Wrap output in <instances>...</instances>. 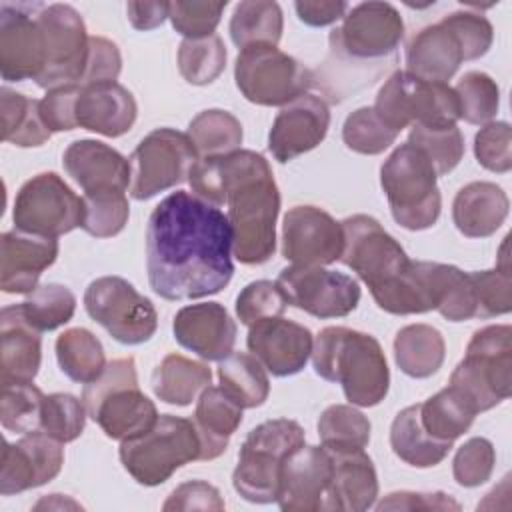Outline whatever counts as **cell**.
<instances>
[{"mask_svg": "<svg viewBox=\"0 0 512 512\" xmlns=\"http://www.w3.org/2000/svg\"><path fill=\"white\" fill-rule=\"evenodd\" d=\"M146 270L164 300L218 294L234 274L228 216L192 192L168 194L148 218Z\"/></svg>", "mask_w": 512, "mask_h": 512, "instance_id": "obj_1", "label": "cell"}, {"mask_svg": "<svg viewBox=\"0 0 512 512\" xmlns=\"http://www.w3.org/2000/svg\"><path fill=\"white\" fill-rule=\"evenodd\" d=\"M192 194L228 206L232 252L238 262L264 264L276 250L280 192L268 160L254 150L198 158L188 174Z\"/></svg>", "mask_w": 512, "mask_h": 512, "instance_id": "obj_2", "label": "cell"}, {"mask_svg": "<svg viewBox=\"0 0 512 512\" xmlns=\"http://www.w3.org/2000/svg\"><path fill=\"white\" fill-rule=\"evenodd\" d=\"M344 250L340 262L352 268L370 288L378 308L396 316L432 310L428 294L400 242L368 214L344 218Z\"/></svg>", "mask_w": 512, "mask_h": 512, "instance_id": "obj_3", "label": "cell"}, {"mask_svg": "<svg viewBox=\"0 0 512 512\" xmlns=\"http://www.w3.org/2000/svg\"><path fill=\"white\" fill-rule=\"evenodd\" d=\"M404 38V20L390 2H360L348 8L340 26L330 36V52L324 68L318 70L320 80L344 76L336 102L346 98L360 80V88L370 86L378 76L396 62V50Z\"/></svg>", "mask_w": 512, "mask_h": 512, "instance_id": "obj_4", "label": "cell"}, {"mask_svg": "<svg viewBox=\"0 0 512 512\" xmlns=\"http://www.w3.org/2000/svg\"><path fill=\"white\" fill-rule=\"evenodd\" d=\"M314 372L342 386L352 406H376L390 386V370L380 342L360 330L328 326L312 346Z\"/></svg>", "mask_w": 512, "mask_h": 512, "instance_id": "obj_5", "label": "cell"}, {"mask_svg": "<svg viewBox=\"0 0 512 512\" xmlns=\"http://www.w3.org/2000/svg\"><path fill=\"white\" fill-rule=\"evenodd\" d=\"M82 402L102 432L120 442L150 430L158 420L154 402L138 386L132 356L106 364L104 372L84 386Z\"/></svg>", "mask_w": 512, "mask_h": 512, "instance_id": "obj_6", "label": "cell"}, {"mask_svg": "<svg viewBox=\"0 0 512 512\" xmlns=\"http://www.w3.org/2000/svg\"><path fill=\"white\" fill-rule=\"evenodd\" d=\"M118 454L138 484L158 486L180 466L202 460V438L194 420L162 414L150 430L122 440Z\"/></svg>", "mask_w": 512, "mask_h": 512, "instance_id": "obj_7", "label": "cell"}, {"mask_svg": "<svg viewBox=\"0 0 512 512\" xmlns=\"http://www.w3.org/2000/svg\"><path fill=\"white\" fill-rule=\"evenodd\" d=\"M438 174L428 156L410 142L400 144L380 168V184L392 218L406 230H426L442 210Z\"/></svg>", "mask_w": 512, "mask_h": 512, "instance_id": "obj_8", "label": "cell"}, {"mask_svg": "<svg viewBox=\"0 0 512 512\" xmlns=\"http://www.w3.org/2000/svg\"><path fill=\"white\" fill-rule=\"evenodd\" d=\"M456 388L476 412L504 402L512 392V328L490 324L476 330L464 358L450 374Z\"/></svg>", "mask_w": 512, "mask_h": 512, "instance_id": "obj_9", "label": "cell"}, {"mask_svg": "<svg viewBox=\"0 0 512 512\" xmlns=\"http://www.w3.org/2000/svg\"><path fill=\"white\" fill-rule=\"evenodd\" d=\"M306 440L296 420L274 418L252 428L242 442L232 474L234 490L248 502L270 504L278 498L280 470L286 456Z\"/></svg>", "mask_w": 512, "mask_h": 512, "instance_id": "obj_10", "label": "cell"}, {"mask_svg": "<svg viewBox=\"0 0 512 512\" xmlns=\"http://www.w3.org/2000/svg\"><path fill=\"white\" fill-rule=\"evenodd\" d=\"M374 112L394 132L420 124L428 128L456 126L460 106L448 82L422 80L406 70H396L376 94Z\"/></svg>", "mask_w": 512, "mask_h": 512, "instance_id": "obj_11", "label": "cell"}, {"mask_svg": "<svg viewBox=\"0 0 512 512\" xmlns=\"http://www.w3.org/2000/svg\"><path fill=\"white\" fill-rule=\"evenodd\" d=\"M234 80L248 102L286 106L306 94L314 72L272 44H252L236 56Z\"/></svg>", "mask_w": 512, "mask_h": 512, "instance_id": "obj_12", "label": "cell"}, {"mask_svg": "<svg viewBox=\"0 0 512 512\" xmlns=\"http://www.w3.org/2000/svg\"><path fill=\"white\" fill-rule=\"evenodd\" d=\"M84 308L114 340L136 346L148 342L158 328V314L150 298L120 276H102L88 284Z\"/></svg>", "mask_w": 512, "mask_h": 512, "instance_id": "obj_13", "label": "cell"}, {"mask_svg": "<svg viewBox=\"0 0 512 512\" xmlns=\"http://www.w3.org/2000/svg\"><path fill=\"white\" fill-rule=\"evenodd\" d=\"M198 152L188 134L174 128H156L130 154V196L148 200L188 180Z\"/></svg>", "mask_w": 512, "mask_h": 512, "instance_id": "obj_14", "label": "cell"}, {"mask_svg": "<svg viewBox=\"0 0 512 512\" xmlns=\"http://www.w3.org/2000/svg\"><path fill=\"white\" fill-rule=\"evenodd\" d=\"M12 218L16 230L56 238L82 226L84 200L56 172H42L18 190Z\"/></svg>", "mask_w": 512, "mask_h": 512, "instance_id": "obj_15", "label": "cell"}, {"mask_svg": "<svg viewBox=\"0 0 512 512\" xmlns=\"http://www.w3.org/2000/svg\"><path fill=\"white\" fill-rule=\"evenodd\" d=\"M38 22L44 34L46 64L36 84L44 90L80 84L90 42L80 12L70 4H44Z\"/></svg>", "mask_w": 512, "mask_h": 512, "instance_id": "obj_16", "label": "cell"}, {"mask_svg": "<svg viewBox=\"0 0 512 512\" xmlns=\"http://www.w3.org/2000/svg\"><path fill=\"white\" fill-rule=\"evenodd\" d=\"M276 284L288 306L316 318L348 316L360 302V286L352 276L322 266L292 264L280 270Z\"/></svg>", "mask_w": 512, "mask_h": 512, "instance_id": "obj_17", "label": "cell"}, {"mask_svg": "<svg viewBox=\"0 0 512 512\" xmlns=\"http://www.w3.org/2000/svg\"><path fill=\"white\" fill-rule=\"evenodd\" d=\"M42 2L0 4V74L6 82L38 80L44 72V34L38 22Z\"/></svg>", "mask_w": 512, "mask_h": 512, "instance_id": "obj_18", "label": "cell"}, {"mask_svg": "<svg viewBox=\"0 0 512 512\" xmlns=\"http://www.w3.org/2000/svg\"><path fill=\"white\" fill-rule=\"evenodd\" d=\"M344 230L318 206H294L282 222V256L294 266H328L340 260Z\"/></svg>", "mask_w": 512, "mask_h": 512, "instance_id": "obj_19", "label": "cell"}, {"mask_svg": "<svg viewBox=\"0 0 512 512\" xmlns=\"http://www.w3.org/2000/svg\"><path fill=\"white\" fill-rule=\"evenodd\" d=\"M330 480V452L324 446L302 444L292 450L282 464L276 502L284 512L324 510Z\"/></svg>", "mask_w": 512, "mask_h": 512, "instance_id": "obj_20", "label": "cell"}, {"mask_svg": "<svg viewBox=\"0 0 512 512\" xmlns=\"http://www.w3.org/2000/svg\"><path fill=\"white\" fill-rule=\"evenodd\" d=\"M246 346L252 356L278 378L298 374L312 356V332L282 316L262 318L248 326Z\"/></svg>", "mask_w": 512, "mask_h": 512, "instance_id": "obj_21", "label": "cell"}, {"mask_svg": "<svg viewBox=\"0 0 512 512\" xmlns=\"http://www.w3.org/2000/svg\"><path fill=\"white\" fill-rule=\"evenodd\" d=\"M64 464L62 442L44 432L24 434L16 444L4 442L0 494L10 496L38 488L58 476Z\"/></svg>", "mask_w": 512, "mask_h": 512, "instance_id": "obj_22", "label": "cell"}, {"mask_svg": "<svg viewBox=\"0 0 512 512\" xmlns=\"http://www.w3.org/2000/svg\"><path fill=\"white\" fill-rule=\"evenodd\" d=\"M328 128V104L320 96L302 94L276 114L268 134V150L274 160L290 162L316 148L326 138Z\"/></svg>", "mask_w": 512, "mask_h": 512, "instance_id": "obj_23", "label": "cell"}, {"mask_svg": "<svg viewBox=\"0 0 512 512\" xmlns=\"http://www.w3.org/2000/svg\"><path fill=\"white\" fill-rule=\"evenodd\" d=\"M138 106L128 88L118 82L78 86L72 100L74 128H84L108 138L126 134L136 122Z\"/></svg>", "mask_w": 512, "mask_h": 512, "instance_id": "obj_24", "label": "cell"}, {"mask_svg": "<svg viewBox=\"0 0 512 512\" xmlns=\"http://www.w3.org/2000/svg\"><path fill=\"white\" fill-rule=\"evenodd\" d=\"M176 342L204 360H222L234 352L236 322L218 302L184 306L172 322Z\"/></svg>", "mask_w": 512, "mask_h": 512, "instance_id": "obj_25", "label": "cell"}, {"mask_svg": "<svg viewBox=\"0 0 512 512\" xmlns=\"http://www.w3.org/2000/svg\"><path fill=\"white\" fill-rule=\"evenodd\" d=\"M2 268L0 288L6 294H30L38 278L56 262L58 240L22 230L4 232L0 238Z\"/></svg>", "mask_w": 512, "mask_h": 512, "instance_id": "obj_26", "label": "cell"}, {"mask_svg": "<svg viewBox=\"0 0 512 512\" xmlns=\"http://www.w3.org/2000/svg\"><path fill=\"white\" fill-rule=\"evenodd\" d=\"M64 170L84 194L126 192L130 186V162L112 146L98 140H76L62 156Z\"/></svg>", "mask_w": 512, "mask_h": 512, "instance_id": "obj_27", "label": "cell"}, {"mask_svg": "<svg viewBox=\"0 0 512 512\" xmlns=\"http://www.w3.org/2000/svg\"><path fill=\"white\" fill-rule=\"evenodd\" d=\"M462 62V40L444 18L416 32L406 46V72L422 80L448 82Z\"/></svg>", "mask_w": 512, "mask_h": 512, "instance_id": "obj_28", "label": "cell"}, {"mask_svg": "<svg viewBox=\"0 0 512 512\" xmlns=\"http://www.w3.org/2000/svg\"><path fill=\"white\" fill-rule=\"evenodd\" d=\"M332 480L324 510H368L378 496V476L372 458L364 450H328Z\"/></svg>", "mask_w": 512, "mask_h": 512, "instance_id": "obj_29", "label": "cell"}, {"mask_svg": "<svg viewBox=\"0 0 512 512\" xmlns=\"http://www.w3.org/2000/svg\"><path fill=\"white\" fill-rule=\"evenodd\" d=\"M42 362L40 332L24 318L20 304L0 312V368L2 386L32 382Z\"/></svg>", "mask_w": 512, "mask_h": 512, "instance_id": "obj_30", "label": "cell"}, {"mask_svg": "<svg viewBox=\"0 0 512 512\" xmlns=\"http://www.w3.org/2000/svg\"><path fill=\"white\" fill-rule=\"evenodd\" d=\"M414 270L428 294L432 310L450 322L476 318V296L470 274L452 264L416 260Z\"/></svg>", "mask_w": 512, "mask_h": 512, "instance_id": "obj_31", "label": "cell"}, {"mask_svg": "<svg viewBox=\"0 0 512 512\" xmlns=\"http://www.w3.org/2000/svg\"><path fill=\"white\" fill-rule=\"evenodd\" d=\"M510 202L494 182H470L462 186L452 202V220L466 238H488L506 220Z\"/></svg>", "mask_w": 512, "mask_h": 512, "instance_id": "obj_32", "label": "cell"}, {"mask_svg": "<svg viewBox=\"0 0 512 512\" xmlns=\"http://www.w3.org/2000/svg\"><path fill=\"white\" fill-rule=\"evenodd\" d=\"M194 424L202 438V460H214L224 454L230 436L242 422V406L220 386H208L200 392Z\"/></svg>", "mask_w": 512, "mask_h": 512, "instance_id": "obj_33", "label": "cell"}, {"mask_svg": "<svg viewBox=\"0 0 512 512\" xmlns=\"http://www.w3.org/2000/svg\"><path fill=\"white\" fill-rule=\"evenodd\" d=\"M390 446L394 454L410 466L430 468L440 464L452 450V442L432 438L420 422V404L406 406L390 426Z\"/></svg>", "mask_w": 512, "mask_h": 512, "instance_id": "obj_34", "label": "cell"}, {"mask_svg": "<svg viewBox=\"0 0 512 512\" xmlns=\"http://www.w3.org/2000/svg\"><path fill=\"white\" fill-rule=\"evenodd\" d=\"M446 344L438 328L430 324H408L394 338V360L410 378H428L444 362Z\"/></svg>", "mask_w": 512, "mask_h": 512, "instance_id": "obj_35", "label": "cell"}, {"mask_svg": "<svg viewBox=\"0 0 512 512\" xmlns=\"http://www.w3.org/2000/svg\"><path fill=\"white\" fill-rule=\"evenodd\" d=\"M212 382L208 364L182 354H168L152 372L154 394L174 406H188Z\"/></svg>", "mask_w": 512, "mask_h": 512, "instance_id": "obj_36", "label": "cell"}, {"mask_svg": "<svg viewBox=\"0 0 512 512\" xmlns=\"http://www.w3.org/2000/svg\"><path fill=\"white\" fill-rule=\"evenodd\" d=\"M476 410L450 384L420 404V422L424 430L442 442L460 438L474 422Z\"/></svg>", "mask_w": 512, "mask_h": 512, "instance_id": "obj_37", "label": "cell"}, {"mask_svg": "<svg viewBox=\"0 0 512 512\" xmlns=\"http://www.w3.org/2000/svg\"><path fill=\"white\" fill-rule=\"evenodd\" d=\"M0 114L4 142L22 148L42 146L52 134L40 116V100L14 92L8 86L0 90Z\"/></svg>", "mask_w": 512, "mask_h": 512, "instance_id": "obj_38", "label": "cell"}, {"mask_svg": "<svg viewBox=\"0 0 512 512\" xmlns=\"http://www.w3.org/2000/svg\"><path fill=\"white\" fill-rule=\"evenodd\" d=\"M220 388L242 408L262 406L270 394L266 368L246 352H232L218 364Z\"/></svg>", "mask_w": 512, "mask_h": 512, "instance_id": "obj_39", "label": "cell"}, {"mask_svg": "<svg viewBox=\"0 0 512 512\" xmlns=\"http://www.w3.org/2000/svg\"><path fill=\"white\" fill-rule=\"evenodd\" d=\"M284 18L278 2L244 0L230 18V38L242 50L252 44L276 46L282 38Z\"/></svg>", "mask_w": 512, "mask_h": 512, "instance_id": "obj_40", "label": "cell"}, {"mask_svg": "<svg viewBox=\"0 0 512 512\" xmlns=\"http://www.w3.org/2000/svg\"><path fill=\"white\" fill-rule=\"evenodd\" d=\"M60 370L74 382L88 384L106 368L102 342L86 328H68L56 338Z\"/></svg>", "mask_w": 512, "mask_h": 512, "instance_id": "obj_41", "label": "cell"}, {"mask_svg": "<svg viewBox=\"0 0 512 512\" xmlns=\"http://www.w3.org/2000/svg\"><path fill=\"white\" fill-rule=\"evenodd\" d=\"M242 124L240 120L220 108H210L196 114L188 124V138L192 140L198 158L224 156L240 150L242 144Z\"/></svg>", "mask_w": 512, "mask_h": 512, "instance_id": "obj_42", "label": "cell"}, {"mask_svg": "<svg viewBox=\"0 0 512 512\" xmlns=\"http://www.w3.org/2000/svg\"><path fill=\"white\" fill-rule=\"evenodd\" d=\"M370 420L352 404H332L318 418V436L326 450H364Z\"/></svg>", "mask_w": 512, "mask_h": 512, "instance_id": "obj_43", "label": "cell"}, {"mask_svg": "<svg viewBox=\"0 0 512 512\" xmlns=\"http://www.w3.org/2000/svg\"><path fill=\"white\" fill-rule=\"evenodd\" d=\"M20 310L38 332H50L72 320L76 310V296L70 288L48 282L36 286L20 304Z\"/></svg>", "mask_w": 512, "mask_h": 512, "instance_id": "obj_44", "label": "cell"}, {"mask_svg": "<svg viewBox=\"0 0 512 512\" xmlns=\"http://www.w3.org/2000/svg\"><path fill=\"white\" fill-rule=\"evenodd\" d=\"M226 46L220 36L184 38L178 48V70L188 84L214 82L226 68Z\"/></svg>", "mask_w": 512, "mask_h": 512, "instance_id": "obj_45", "label": "cell"}, {"mask_svg": "<svg viewBox=\"0 0 512 512\" xmlns=\"http://www.w3.org/2000/svg\"><path fill=\"white\" fill-rule=\"evenodd\" d=\"M506 248L508 236L500 248V264L496 268L468 272L476 296V318H494L512 310V278Z\"/></svg>", "mask_w": 512, "mask_h": 512, "instance_id": "obj_46", "label": "cell"}, {"mask_svg": "<svg viewBox=\"0 0 512 512\" xmlns=\"http://www.w3.org/2000/svg\"><path fill=\"white\" fill-rule=\"evenodd\" d=\"M42 390L32 382H14L2 386L0 422L8 432L30 434L40 432Z\"/></svg>", "mask_w": 512, "mask_h": 512, "instance_id": "obj_47", "label": "cell"}, {"mask_svg": "<svg viewBox=\"0 0 512 512\" xmlns=\"http://www.w3.org/2000/svg\"><path fill=\"white\" fill-rule=\"evenodd\" d=\"M460 120L468 124H488L500 108V88L486 72L470 70L456 82Z\"/></svg>", "mask_w": 512, "mask_h": 512, "instance_id": "obj_48", "label": "cell"}, {"mask_svg": "<svg viewBox=\"0 0 512 512\" xmlns=\"http://www.w3.org/2000/svg\"><path fill=\"white\" fill-rule=\"evenodd\" d=\"M408 142L428 156L438 176L452 172L464 156V136L458 126L428 128L414 124L410 126Z\"/></svg>", "mask_w": 512, "mask_h": 512, "instance_id": "obj_49", "label": "cell"}, {"mask_svg": "<svg viewBox=\"0 0 512 512\" xmlns=\"http://www.w3.org/2000/svg\"><path fill=\"white\" fill-rule=\"evenodd\" d=\"M398 138V132L388 128L372 106H362L348 114L342 126L344 144L358 154L376 156L390 148Z\"/></svg>", "mask_w": 512, "mask_h": 512, "instance_id": "obj_50", "label": "cell"}, {"mask_svg": "<svg viewBox=\"0 0 512 512\" xmlns=\"http://www.w3.org/2000/svg\"><path fill=\"white\" fill-rule=\"evenodd\" d=\"M86 406L72 394L54 392L44 396L40 412V432L66 444L84 432Z\"/></svg>", "mask_w": 512, "mask_h": 512, "instance_id": "obj_51", "label": "cell"}, {"mask_svg": "<svg viewBox=\"0 0 512 512\" xmlns=\"http://www.w3.org/2000/svg\"><path fill=\"white\" fill-rule=\"evenodd\" d=\"M84 220L82 230L94 238H110L122 232L128 222L130 206L124 192H94L84 194Z\"/></svg>", "mask_w": 512, "mask_h": 512, "instance_id": "obj_52", "label": "cell"}, {"mask_svg": "<svg viewBox=\"0 0 512 512\" xmlns=\"http://www.w3.org/2000/svg\"><path fill=\"white\" fill-rule=\"evenodd\" d=\"M228 2H206V0H176L170 2L168 18L172 28L184 38H206L212 36L220 24L222 12Z\"/></svg>", "mask_w": 512, "mask_h": 512, "instance_id": "obj_53", "label": "cell"}, {"mask_svg": "<svg viewBox=\"0 0 512 512\" xmlns=\"http://www.w3.org/2000/svg\"><path fill=\"white\" fill-rule=\"evenodd\" d=\"M496 464V452L488 438L474 436L466 440L454 454L452 474L464 488H474L490 480Z\"/></svg>", "mask_w": 512, "mask_h": 512, "instance_id": "obj_54", "label": "cell"}, {"mask_svg": "<svg viewBox=\"0 0 512 512\" xmlns=\"http://www.w3.org/2000/svg\"><path fill=\"white\" fill-rule=\"evenodd\" d=\"M288 302L276 282L254 280L246 284L236 296V316L242 324L250 326L262 318L282 316Z\"/></svg>", "mask_w": 512, "mask_h": 512, "instance_id": "obj_55", "label": "cell"}, {"mask_svg": "<svg viewBox=\"0 0 512 512\" xmlns=\"http://www.w3.org/2000/svg\"><path fill=\"white\" fill-rule=\"evenodd\" d=\"M474 156L490 172L506 174L512 168V130L508 122H488L474 136Z\"/></svg>", "mask_w": 512, "mask_h": 512, "instance_id": "obj_56", "label": "cell"}, {"mask_svg": "<svg viewBox=\"0 0 512 512\" xmlns=\"http://www.w3.org/2000/svg\"><path fill=\"white\" fill-rule=\"evenodd\" d=\"M444 20L454 28L458 38L462 40L466 60H476L490 50L494 40V28L484 14L472 10H456L444 16Z\"/></svg>", "mask_w": 512, "mask_h": 512, "instance_id": "obj_57", "label": "cell"}, {"mask_svg": "<svg viewBox=\"0 0 512 512\" xmlns=\"http://www.w3.org/2000/svg\"><path fill=\"white\" fill-rule=\"evenodd\" d=\"M122 70V56L118 46L104 36H90L88 58L82 82L78 86L96 82H116Z\"/></svg>", "mask_w": 512, "mask_h": 512, "instance_id": "obj_58", "label": "cell"}, {"mask_svg": "<svg viewBox=\"0 0 512 512\" xmlns=\"http://www.w3.org/2000/svg\"><path fill=\"white\" fill-rule=\"evenodd\" d=\"M224 500L216 486L204 480H190L172 490L164 510H224Z\"/></svg>", "mask_w": 512, "mask_h": 512, "instance_id": "obj_59", "label": "cell"}, {"mask_svg": "<svg viewBox=\"0 0 512 512\" xmlns=\"http://www.w3.org/2000/svg\"><path fill=\"white\" fill-rule=\"evenodd\" d=\"M76 84L48 90L40 100V116L50 132H68L74 130L72 120V100H74Z\"/></svg>", "mask_w": 512, "mask_h": 512, "instance_id": "obj_60", "label": "cell"}, {"mask_svg": "<svg viewBox=\"0 0 512 512\" xmlns=\"http://www.w3.org/2000/svg\"><path fill=\"white\" fill-rule=\"evenodd\" d=\"M378 510H460V504L444 492H392L378 506Z\"/></svg>", "mask_w": 512, "mask_h": 512, "instance_id": "obj_61", "label": "cell"}, {"mask_svg": "<svg viewBox=\"0 0 512 512\" xmlns=\"http://www.w3.org/2000/svg\"><path fill=\"white\" fill-rule=\"evenodd\" d=\"M294 10L298 18L314 28L328 26L346 16V2H326V0H298L294 2Z\"/></svg>", "mask_w": 512, "mask_h": 512, "instance_id": "obj_62", "label": "cell"}, {"mask_svg": "<svg viewBox=\"0 0 512 512\" xmlns=\"http://www.w3.org/2000/svg\"><path fill=\"white\" fill-rule=\"evenodd\" d=\"M170 12V2H128L126 14L136 30H152L158 28Z\"/></svg>", "mask_w": 512, "mask_h": 512, "instance_id": "obj_63", "label": "cell"}]
</instances>
